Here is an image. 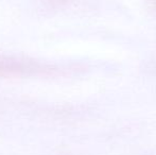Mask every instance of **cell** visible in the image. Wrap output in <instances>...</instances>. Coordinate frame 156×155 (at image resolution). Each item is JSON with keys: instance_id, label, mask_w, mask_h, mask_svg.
<instances>
[{"instance_id": "cell-1", "label": "cell", "mask_w": 156, "mask_h": 155, "mask_svg": "<svg viewBox=\"0 0 156 155\" xmlns=\"http://www.w3.org/2000/svg\"><path fill=\"white\" fill-rule=\"evenodd\" d=\"M26 69H29L25 64L12 60L0 58V76L18 75L25 72Z\"/></svg>"}]
</instances>
